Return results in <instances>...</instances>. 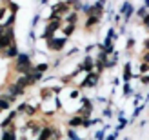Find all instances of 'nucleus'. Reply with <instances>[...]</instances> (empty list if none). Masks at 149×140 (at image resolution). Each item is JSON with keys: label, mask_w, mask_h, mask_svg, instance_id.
I'll use <instances>...</instances> for the list:
<instances>
[{"label": "nucleus", "mask_w": 149, "mask_h": 140, "mask_svg": "<svg viewBox=\"0 0 149 140\" xmlns=\"http://www.w3.org/2000/svg\"><path fill=\"white\" fill-rule=\"evenodd\" d=\"M144 62H149V51H147L146 55H144Z\"/></svg>", "instance_id": "ddd939ff"}, {"label": "nucleus", "mask_w": 149, "mask_h": 140, "mask_svg": "<svg viewBox=\"0 0 149 140\" xmlns=\"http://www.w3.org/2000/svg\"><path fill=\"white\" fill-rule=\"evenodd\" d=\"M67 8H69L67 4H57L55 8H53V15H58V17H62V15H66V13L69 11Z\"/></svg>", "instance_id": "f03ea898"}, {"label": "nucleus", "mask_w": 149, "mask_h": 140, "mask_svg": "<svg viewBox=\"0 0 149 140\" xmlns=\"http://www.w3.org/2000/svg\"><path fill=\"white\" fill-rule=\"evenodd\" d=\"M84 69L86 71H91L93 69V60H89V58L86 60V62H84Z\"/></svg>", "instance_id": "6e6552de"}, {"label": "nucleus", "mask_w": 149, "mask_h": 140, "mask_svg": "<svg viewBox=\"0 0 149 140\" xmlns=\"http://www.w3.org/2000/svg\"><path fill=\"white\" fill-rule=\"evenodd\" d=\"M146 48H149V40H146Z\"/></svg>", "instance_id": "2eb2a0df"}, {"label": "nucleus", "mask_w": 149, "mask_h": 140, "mask_svg": "<svg viewBox=\"0 0 149 140\" xmlns=\"http://www.w3.org/2000/svg\"><path fill=\"white\" fill-rule=\"evenodd\" d=\"M77 13H69V17H67V24H74L77 22Z\"/></svg>", "instance_id": "0eeeda50"}, {"label": "nucleus", "mask_w": 149, "mask_h": 140, "mask_svg": "<svg viewBox=\"0 0 149 140\" xmlns=\"http://www.w3.org/2000/svg\"><path fill=\"white\" fill-rule=\"evenodd\" d=\"M51 97V89H42V98H49Z\"/></svg>", "instance_id": "f8f14e48"}, {"label": "nucleus", "mask_w": 149, "mask_h": 140, "mask_svg": "<svg viewBox=\"0 0 149 140\" xmlns=\"http://www.w3.org/2000/svg\"><path fill=\"white\" fill-rule=\"evenodd\" d=\"M73 29H74V24H67V26H64V33H66V35H69Z\"/></svg>", "instance_id": "9d476101"}, {"label": "nucleus", "mask_w": 149, "mask_h": 140, "mask_svg": "<svg viewBox=\"0 0 149 140\" xmlns=\"http://www.w3.org/2000/svg\"><path fill=\"white\" fill-rule=\"evenodd\" d=\"M2 140H15V133H13V131H6V135H4Z\"/></svg>", "instance_id": "1a4fd4ad"}, {"label": "nucleus", "mask_w": 149, "mask_h": 140, "mask_svg": "<svg viewBox=\"0 0 149 140\" xmlns=\"http://www.w3.org/2000/svg\"><path fill=\"white\" fill-rule=\"evenodd\" d=\"M47 44H49V49H53V51H60L64 48V44H66V40H47Z\"/></svg>", "instance_id": "f257e3e1"}, {"label": "nucleus", "mask_w": 149, "mask_h": 140, "mask_svg": "<svg viewBox=\"0 0 149 140\" xmlns=\"http://www.w3.org/2000/svg\"><path fill=\"white\" fill-rule=\"evenodd\" d=\"M38 73H42V71H46L47 69V64H40V66H37V68H35Z\"/></svg>", "instance_id": "9b49d317"}, {"label": "nucleus", "mask_w": 149, "mask_h": 140, "mask_svg": "<svg viewBox=\"0 0 149 140\" xmlns=\"http://www.w3.org/2000/svg\"><path fill=\"white\" fill-rule=\"evenodd\" d=\"M84 122H86L84 118L77 117V118H71V120H69V126H71V128H74V126H78V124H84Z\"/></svg>", "instance_id": "20e7f679"}, {"label": "nucleus", "mask_w": 149, "mask_h": 140, "mask_svg": "<svg viewBox=\"0 0 149 140\" xmlns=\"http://www.w3.org/2000/svg\"><path fill=\"white\" fill-rule=\"evenodd\" d=\"M95 84H97V75H89L84 80V86H95Z\"/></svg>", "instance_id": "7ed1b4c3"}, {"label": "nucleus", "mask_w": 149, "mask_h": 140, "mask_svg": "<svg viewBox=\"0 0 149 140\" xmlns=\"http://www.w3.org/2000/svg\"><path fill=\"white\" fill-rule=\"evenodd\" d=\"M144 22H146V26H147V29H149V15L146 17V20H144Z\"/></svg>", "instance_id": "4468645a"}, {"label": "nucleus", "mask_w": 149, "mask_h": 140, "mask_svg": "<svg viewBox=\"0 0 149 140\" xmlns=\"http://www.w3.org/2000/svg\"><path fill=\"white\" fill-rule=\"evenodd\" d=\"M6 55H8V57H17V55H18V51H17L15 46H9L8 51H6Z\"/></svg>", "instance_id": "423d86ee"}, {"label": "nucleus", "mask_w": 149, "mask_h": 140, "mask_svg": "<svg viewBox=\"0 0 149 140\" xmlns=\"http://www.w3.org/2000/svg\"><path fill=\"white\" fill-rule=\"evenodd\" d=\"M97 22H98V17H89V18H87V22H86V24H87L86 28L89 29V28H93V26L97 24Z\"/></svg>", "instance_id": "39448f33"}]
</instances>
